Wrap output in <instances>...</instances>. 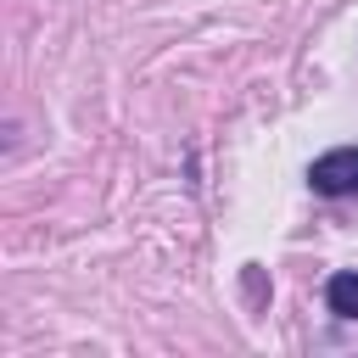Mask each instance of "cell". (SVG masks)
<instances>
[{
	"mask_svg": "<svg viewBox=\"0 0 358 358\" xmlns=\"http://www.w3.org/2000/svg\"><path fill=\"white\" fill-rule=\"evenodd\" d=\"M308 185H313L319 196H347V190H358V145H336V151L313 157Z\"/></svg>",
	"mask_w": 358,
	"mask_h": 358,
	"instance_id": "6da1fadb",
	"label": "cell"
},
{
	"mask_svg": "<svg viewBox=\"0 0 358 358\" xmlns=\"http://www.w3.org/2000/svg\"><path fill=\"white\" fill-rule=\"evenodd\" d=\"M324 302H330V313H341V319H358V274L347 268V274H330V285H324Z\"/></svg>",
	"mask_w": 358,
	"mask_h": 358,
	"instance_id": "7a4b0ae2",
	"label": "cell"
}]
</instances>
